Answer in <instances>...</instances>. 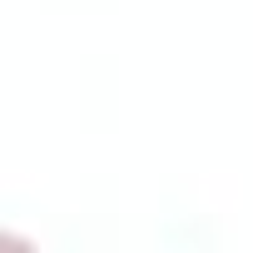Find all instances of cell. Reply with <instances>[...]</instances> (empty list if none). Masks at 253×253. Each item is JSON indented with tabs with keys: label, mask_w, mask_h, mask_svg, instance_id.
Returning <instances> with one entry per match:
<instances>
[]
</instances>
